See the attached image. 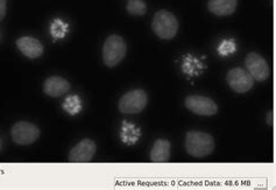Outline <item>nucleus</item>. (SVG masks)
<instances>
[{
  "mask_svg": "<svg viewBox=\"0 0 276 190\" xmlns=\"http://www.w3.org/2000/svg\"><path fill=\"white\" fill-rule=\"evenodd\" d=\"M226 81L231 89L237 93L248 92L254 85L253 77L247 70L242 68H233L226 75Z\"/></svg>",
  "mask_w": 276,
  "mask_h": 190,
  "instance_id": "obj_6",
  "label": "nucleus"
},
{
  "mask_svg": "<svg viewBox=\"0 0 276 190\" xmlns=\"http://www.w3.org/2000/svg\"><path fill=\"white\" fill-rule=\"evenodd\" d=\"M63 109L67 111L69 114L75 115L82 110V103L78 96H69L63 103Z\"/></svg>",
  "mask_w": 276,
  "mask_h": 190,
  "instance_id": "obj_16",
  "label": "nucleus"
},
{
  "mask_svg": "<svg viewBox=\"0 0 276 190\" xmlns=\"http://www.w3.org/2000/svg\"><path fill=\"white\" fill-rule=\"evenodd\" d=\"M215 148V138L207 132L189 131L185 135V150L192 158H207L212 154Z\"/></svg>",
  "mask_w": 276,
  "mask_h": 190,
  "instance_id": "obj_1",
  "label": "nucleus"
},
{
  "mask_svg": "<svg viewBox=\"0 0 276 190\" xmlns=\"http://www.w3.org/2000/svg\"><path fill=\"white\" fill-rule=\"evenodd\" d=\"M204 69V65L202 62L193 57L191 55H187L184 57L183 65H182V72L187 75L190 76H197L202 73V70Z\"/></svg>",
  "mask_w": 276,
  "mask_h": 190,
  "instance_id": "obj_15",
  "label": "nucleus"
},
{
  "mask_svg": "<svg viewBox=\"0 0 276 190\" xmlns=\"http://www.w3.org/2000/svg\"><path fill=\"white\" fill-rule=\"evenodd\" d=\"M70 90L69 82L63 77L52 76L44 81L43 92L49 97H61Z\"/></svg>",
  "mask_w": 276,
  "mask_h": 190,
  "instance_id": "obj_11",
  "label": "nucleus"
},
{
  "mask_svg": "<svg viewBox=\"0 0 276 190\" xmlns=\"http://www.w3.org/2000/svg\"><path fill=\"white\" fill-rule=\"evenodd\" d=\"M40 129L34 124L28 122H19L11 130L12 140L20 146H28L35 142L40 137Z\"/></svg>",
  "mask_w": 276,
  "mask_h": 190,
  "instance_id": "obj_5",
  "label": "nucleus"
},
{
  "mask_svg": "<svg viewBox=\"0 0 276 190\" xmlns=\"http://www.w3.org/2000/svg\"><path fill=\"white\" fill-rule=\"evenodd\" d=\"M126 8L131 15H143L147 12V5L143 0H130Z\"/></svg>",
  "mask_w": 276,
  "mask_h": 190,
  "instance_id": "obj_18",
  "label": "nucleus"
},
{
  "mask_svg": "<svg viewBox=\"0 0 276 190\" xmlns=\"http://www.w3.org/2000/svg\"><path fill=\"white\" fill-rule=\"evenodd\" d=\"M236 42L233 40H225L219 44L218 47V53L221 56H228L231 55V54L236 53Z\"/></svg>",
  "mask_w": 276,
  "mask_h": 190,
  "instance_id": "obj_19",
  "label": "nucleus"
},
{
  "mask_svg": "<svg viewBox=\"0 0 276 190\" xmlns=\"http://www.w3.org/2000/svg\"><path fill=\"white\" fill-rule=\"evenodd\" d=\"M140 135H141L140 129H138L137 126L133 125V124L123 122L121 129V140L123 144L126 145L137 144Z\"/></svg>",
  "mask_w": 276,
  "mask_h": 190,
  "instance_id": "obj_14",
  "label": "nucleus"
},
{
  "mask_svg": "<svg viewBox=\"0 0 276 190\" xmlns=\"http://www.w3.org/2000/svg\"><path fill=\"white\" fill-rule=\"evenodd\" d=\"M16 47L28 59H38L43 54L42 43L31 36H22L16 40Z\"/></svg>",
  "mask_w": 276,
  "mask_h": 190,
  "instance_id": "obj_10",
  "label": "nucleus"
},
{
  "mask_svg": "<svg viewBox=\"0 0 276 190\" xmlns=\"http://www.w3.org/2000/svg\"><path fill=\"white\" fill-rule=\"evenodd\" d=\"M247 72L258 82H265L270 76V69L267 61L258 53H249L245 59Z\"/></svg>",
  "mask_w": 276,
  "mask_h": 190,
  "instance_id": "obj_7",
  "label": "nucleus"
},
{
  "mask_svg": "<svg viewBox=\"0 0 276 190\" xmlns=\"http://www.w3.org/2000/svg\"><path fill=\"white\" fill-rule=\"evenodd\" d=\"M185 106L191 112L198 115H215L218 112V105L211 98L202 94H191L185 98Z\"/></svg>",
  "mask_w": 276,
  "mask_h": 190,
  "instance_id": "obj_8",
  "label": "nucleus"
},
{
  "mask_svg": "<svg viewBox=\"0 0 276 190\" xmlns=\"http://www.w3.org/2000/svg\"><path fill=\"white\" fill-rule=\"evenodd\" d=\"M6 5L7 0H0V21H2L6 15Z\"/></svg>",
  "mask_w": 276,
  "mask_h": 190,
  "instance_id": "obj_20",
  "label": "nucleus"
},
{
  "mask_svg": "<svg viewBox=\"0 0 276 190\" xmlns=\"http://www.w3.org/2000/svg\"><path fill=\"white\" fill-rule=\"evenodd\" d=\"M127 46L121 36L112 34L105 40L103 47V61L106 67L113 68L126 56Z\"/></svg>",
  "mask_w": 276,
  "mask_h": 190,
  "instance_id": "obj_3",
  "label": "nucleus"
},
{
  "mask_svg": "<svg viewBox=\"0 0 276 190\" xmlns=\"http://www.w3.org/2000/svg\"><path fill=\"white\" fill-rule=\"evenodd\" d=\"M152 30L162 40L174 39L179 32V20L167 10L158 11L154 14Z\"/></svg>",
  "mask_w": 276,
  "mask_h": 190,
  "instance_id": "obj_2",
  "label": "nucleus"
},
{
  "mask_svg": "<svg viewBox=\"0 0 276 190\" xmlns=\"http://www.w3.org/2000/svg\"><path fill=\"white\" fill-rule=\"evenodd\" d=\"M68 23L63 22L61 19H56L51 26V34L54 39H63L68 33Z\"/></svg>",
  "mask_w": 276,
  "mask_h": 190,
  "instance_id": "obj_17",
  "label": "nucleus"
},
{
  "mask_svg": "<svg viewBox=\"0 0 276 190\" xmlns=\"http://www.w3.org/2000/svg\"><path fill=\"white\" fill-rule=\"evenodd\" d=\"M148 96L145 90H132L123 94L119 101V111L123 114L140 113L147 106Z\"/></svg>",
  "mask_w": 276,
  "mask_h": 190,
  "instance_id": "obj_4",
  "label": "nucleus"
},
{
  "mask_svg": "<svg viewBox=\"0 0 276 190\" xmlns=\"http://www.w3.org/2000/svg\"><path fill=\"white\" fill-rule=\"evenodd\" d=\"M170 148L171 145L168 140H156L150 151V160L153 162H167L170 158Z\"/></svg>",
  "mask_w": 276,
  "mask_h": 190,
  "instance_id": "obj_13",
  "label": "nucleus"
},
{
  "mask_svg": "<svg viewBox=\"0 0 276 190\" xmlns=\"http://www.w3.org/2000/svg\"><path fill=\"white\" fill-rule=\"evenodd\" d=\"M238 0H209L208 8L217 16L232 15L237 10Z\"/></svg>",
  "mask_w": 276,
  "mask_h": 190,
  "instance_id": "obj_12",
  "label": "nucleus"
},
{
  "mask_svg": "<svg viewBox=\"0 0 276 190\" xmlns=\"http://www.w3.org/2000/svg\"><path fill=\"white\" fill-rule=\"evenodd\" d=\"M97 146L93 140L84 139L78 142L75 147L69 153L70 162H89L91 161L94 153H96Z\"/></svg>",
  "mask_w": 276,
  "mask_h": 190,
  "instance_id": "obj_9",
  "label": "nucleus"
}]
</instances>
